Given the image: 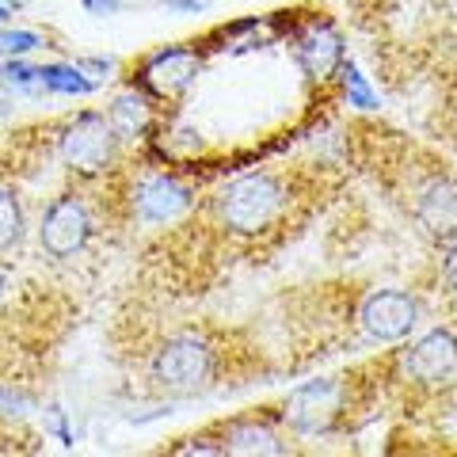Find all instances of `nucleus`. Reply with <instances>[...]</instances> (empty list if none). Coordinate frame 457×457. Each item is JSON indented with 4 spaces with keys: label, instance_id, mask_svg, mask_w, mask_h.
<instances>
[{
    "label": "nucleus",
    "instance_id": "ddd939ff",
    "mask_svg": "<svg viewBox=\"0 0 457 457\" xmlns=\"http://www.w3.org/2000/svg\"><path fill=\"white\" fill-rule=\"evenodd\" d=\"M153 119H156V104L145 92H137L134 84L126 92L114 96L111 107H107V122H111V130L122 137V145L145 137L153 130Z\"/></svg>",
    "mask_w": 457,
    "mask_h": 457
},
{
    "label": "nucleus",
    "instance_id": "f03ea898",
    "mask_svg": "<svg viewBox=\"0 0 457 457\" xmlns=\"http://www.w3.org/2000/svg\"><path fill=\"white\" fill-rule=\"evenodd\" d=\"M396 198L411 218V225L431 245L457 237V171H450L446 164L420 161L404 176V183H400Z\"/></svg>",
    "mask_w": 457,
    "mask_h": 457
},
{
    "label": "nucleus",
    "instance_id": "0eeeda50",
    "mask_svg": "<svg viewBox=\"0 0 457 457\" xmlns=\"http://www.w3.org/2000/svg\"><path fill=\"white\" fill-rule=\"evenodd\" d=\"M122 195H126V210H130V218L141 228L176 225L198 206L191 183H183L179 176H168V171H156V168L134 171V176L126 179Z\"/></svg>",
    "mask_w": 457,
    "mask_h": 457
},
{
    "label": "nucleus",
    "instance_id": "393cba45",
    "mask_svg": "<svg viewBox=\"0 0 457 457\" xmlns=\"http://www.w3.org/2000/svg\"><path fill=\"white\" fill-rule=\"evenodd\" d=\"M4 4H8V8H20V4H23V0H4Z\"/></svg>",
    "mask_w": 457,
    "mask_h": 457
},
{
    "label": "nucleus",
    "instance_id": "2eb2a0df",
    "mask_svg": "<svg viewBox=\"0 0 457 457\" xmlns=\"http://www.w3.org/2000/svg\"><path fill=\"white\" fill-rule=\"evenodd\" d=\"M38 84L46 92H62V96H92L99 88V80L84 77L80 65L69 62H54V65H38Z\"/></svg>",
    "mask_w": 457,
    "mask_h": 457
},
{
    "label": "nucleus",
    "instance_id": "b1692460",
    "mask_svg": "<svg viewBox=\"0 0 457 457\" xmlns=\"http://www.w3.org/2000/svg\"><path fill=\"white\" fill-rule=\"evenodd\" d=\"M8 16H12V8H8V4H4V0H0V23H4V20H8Z\"/></svg>",
    "mask_w": 457,
    "mask_h": 457
},
{
    "label": "nucleus",
    "instance_id": "7ed1b4c3",
    "mask_svg": "<svg viewBox=\"0 0 457 457\" xmlns=\"http://www.w3.org/2000/svg\"><path fill=\"white\" fill-rule=\"evenodd\" d=\"M221 374V347L203 332H176L156 343L149 359V381L161 393L210 389Z\"/></svg>",
    "mask_w": 457,
    "mask_h": 457
},
{
    "label": "nucleus",
    "instance_id": "4468645a",
    "mask_svg": "<svg viewBox=\"0 0 457 457\" xmlns=\"http://www.w3.org/2000/svg\"><path fill=\"white\" fill-rule=\"evenodd\" d=\"M27 237V213L20 203V191L8 179H0V255L16 252Z\"/></svg>",
    "mask_w": 457,
    "mask_h": 457
},
{
    "label": "nucleus",
    "instance_id": "1a4fd4ad",
    "mask_svg": "<svg viewBox=\"0 0 457 457\" xmlns=\"http://www.w3.org/2000/svg\"><path fill=\"white\" fill-rule=\"evenodd\" d=\"M92 233H96L92 203L80 191H62L57 198H50L38 218V248L50 260H73V255H80L88 248Z\"/></svg>",
    "mask_w": 457,
    "mask_h": 457
},
{
    "label": "nucleus",
    "instance_id": "5701e85b",
    "mask_svg": "<svg viewBox=\"0 0 457 457\" xmlns=\"http://www.w3.org/2000/svg\"><path fill=\"white\" fill-rule=\"evenodd\" d=\"M4 297H8V275H4V267H0V305H4Z\"/></svg>",
    "mask_w": 457,
    "mask_h": 457
},
{
    "label": "nucleus",
    "instance_id": "a211bd4d",
    "mask_svg": "<svg viewBox=\"0 0 457 457\" xmlns=\"http://www.w3.org/2000/svg\"><path fill=\"white\" fill-rule=\"evenodd\" d=\"M0 80L4 84H12V88H20V92H31V88H38V92H46L38 84V65H27V62H0Z\"/></svg>",
    "mask_w": 457,
    "mask_h": 457
},
{
    "label": "nucleus",
    "instance_id": "9b49d317",
    "mask_svg": "<svg viewBox=\"0 0 457 457\" xmlns=\"http://www.w3.org/2000/svg\"><path fill=\"white\" fill-rule=\"evenodd\" d=\"M453 370H457V332L453 328H431V332L420 336L400 354V374H404V381L420 385V389H435V385L450 381Z\"/></svg>",
    "mask_w": 457,
    "mask_h": 457
},
{
    "label": "nucleus",
    "instance_id": "4be33fe9",
    "mask_svg": "<svg viewBox=\"0 0 457 457\" xmlns=\"http://www.w3.org/2000/svg\"><path fill=\"white\" fill-rule=\"evenodd\" d=\"M84 8L92 12V16H114V12L122 8V0H80Z\"/></svg>",
    "mask_w": 457,
    "mask_h": 457
},
{
    "label": "nucleus",
    "instance_id": "9d476101",
    "mask_svg": "<svg viewBox=\"0 0 457 457\" xmlns=\"http://www.w3.org/2000/svg\"><path fill=\"white\" fill-rule=\"evenodd\" d=\"M420 324V302L408 290H374L359 305V328L370 343H404Z\"/></svg>",
    "mask_w": 457,
    "mask_h": 457
},
{
    "label": "nucleus",
    "instance_id": "6e6552de",
    "mask_svg": "<svg viewBox=\"0 0 457 457\" xmlns=\"http://www.w3.org/2000/svg\"><path fill=\"white\" fill-rule=\"evenodd\" d=\"M198 73H203V50L195 42H171V46L137 57L130 69V84L145 92L153 104H176L195 88Z\"/></svg>",
    "mask_w": 457,
    "mask_h": 457
},
{
    "label": "nucleus",
    "instance_id": "dca6fc26",
    "mask_svg": "<svg viewBox=\"0 0 457 457\" xmlns=\"http://www.w3.org/2000/svg\"><path fill=\"white\" fill-rule=\"evenodd\" d=\"M46 46V35L42 31H12V27H0V54L4 57H27Z\"/></svg>",
    "mask_w": 457,
    "mask_h": 457
},
{
    "label": "nucleus",
    "instance_id": "aec40b11",
    "mask_svg": "<svg viewBox=\"0 0 457 457\" xmlns=\"http://www.w3.org/2000/svg\"><path fill=\"white\" fill-rule=\"evenodd\" d=\"M168 12H179V16H195V12H206L213 0H161Z\"/></svg>",
    "mask_w": 457,
    "mask_h": 457
},
{
    "label": "nucleus",
    "instance_id": "412c9836",
    "mask_svg": "<svg viewBox=\"0 0 457 457\" xmlns=\"http://www.w3.org/2000/svg\"><path fill=\"white\" fill-rule=\"evenodd\" d=\"M77 65H80L84 77H99V73H111V69H114L111 57H80Z\"/></svg>",
    "mask_w": 457,
    "mask_h": 457
},
{
    "label": "nucleus",
    "instance_id": "423d86ee",
    "mask_svg": "<svg viewBox=\"0 0 457 457\" xmlns=\"http://www.w3.org/2000/svg\"><path fill=\"white\" fill-rule=\"evenodd\" d=\"M351 411V385L347 378H317L297 385L278 404V423L297 438L332 435L339 420Z\"/></svg>",
    "mask_w": 457,
    "mask_h": 457
},
{
    "label": "nucleus",
    "instance_id": "6ab92c4d",
    "mask_svg": "<svg viewBox=\"0 0 457 457\" xmlns=\"http://www.w3.org/2000/svg\"><path fill=\"white\" fill-rule=\"evenodd\" d=\"M438 275H442V286L457 294V237L438 245Z\"/></svg>",
    "mask_w": 457,
    "mask_h": 457
},
{
    "label": "nucleus",
    "instance_id": "20e7f679",
    "mask_svg": "<svg viewBox=\"0 0 457 457\" xmlns=\"http://www.w3.org/2000/svg\"><path fill=\"white\" fill-rule=\"evenodd\" d=\"M122 137L111 130L107 114L80 111L57 130V161L73 179H104L122 161Z\"/></svg>",
    "mask_w": 457,
    "mask_h": 457
},
{
    "label": "nucleus",
    "instance_id": "f8f14e48",
    "mask_svg": "<svg viewBox=\"0 0 457 457\" xmlns=\"http://www.w3.org/2000/svg\"><path fill=\"white\" fill-rule=\"evenodd\" d=\"M294 57L302 65V73L312 84L332 80L343 69V35L336 31L332 20H312L305 23L294 38Z\"/></svg>",
    "mask_w": 457,
    "mask_h": 457
},
{
    "label": "nucleus",
    "instance_id": "f257e3e1",
    "mask_svg": "<svg viewBox=\"0 0 457 457\" xmlns=\"http://www.w3.org/2000/svg\"><path fill=\"white\" fill-rule=\"evenodd\" d=\"M297 206V187L286 171H248V176L228 179L210 198V225L221 237L252 245L270 237Z\"/></svg>",
    "mask_w": 457,
    "mask_h": 457
},
{
    "label": "nucleus",
    "instance_id": "f3484780",
    "mask_svg": "<svg viewBox=\"0 0 457 457\" xmlns=\"http://www.w3.org/2000/svg\"><path fill=\"white\" fill-rule=\"evenodd\" d=\"M343 88H347L351 107H359V111H378V96L370 92V84H366V77L359 73V69L347 65V62H343Z\"/></svg>",
    "mask_w": 457,
    "mask_h": 457
},
{
    "label": "nucleus",
    "instance_id": "39448f33",
    "mask_svg": "<svg viewBox=\"0 0 457 457\" xmlns=\"http://www.w3.org/2000/svg\"><path fill=\"white\" fill-rule=\"evenodd\" d=\"M179 453H225V457H282L290 453V435L282 423H270L260 416H233L221 420L218 427H206L191 438H179Z\"/></svg>",
    "mask_w": 457,
    "mask_h": 457
}]
</instances>
